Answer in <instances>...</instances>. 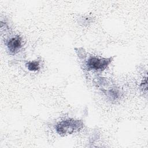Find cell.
<instances>
[{
	"mask_svg": "<svg viewBox=\"0 0 148 148\" xmlns=\"http://www.w3.org/2000/svg\"><path fill=\"white\" fill-rule=\"evenodd\" d=\"M83 123L80 120L66 119L58 123L55 127L56 132L61 135L73 134L82 128Z\"/></svg>",
	"mask_w": 148,
	"mask_h": 148,
	"instance_id": "cell-1",
	"label": "cell"
},
{
	"mask_svg": "<svg viewBox=\"0 0 148 148\" xmlns=\"http://www.w3.org/2000/svg\"><path fill=\"white\" fill-rule=\"evenodd\" d=\"M111 61V58H99L91 56L87 60L86 64L88 70L102 71L107 68Z\"/></svg>",
	"mask_w": 148,
	"mask_h": 148,
	"instance_id": "cell-2",
	"label": "cell"
},
{
	"mask_svg": "<svg viewBox=\"0 0 148 148\" xmlns=\"http://www.w3.org/2000/svg\"><path fill=\"white\" fill-rule=\"evenodd\" d=\"M6 45L10 53L15 54L17 53L21 47L22 39L19 36L12 37L6 42Z\"/></svg>",
	"mask_w": 148,
	"mask_h": 148,
	"instance_id": "cell-3",
	"label": "cell"
},
{
	"mask_svg": "<svg viewBox=\"0 0 148 148\" xmlns=\"http://www.w3.org/2000/svg\"><path fill=\"white\" fill-rule=\"evenodd\" d=\"M106 96L112 101H116L120 98L121 96L120 91L116 88H112L105 91Z\"/></svg>",
	"mask_w": 148,
	"mask_h": 148,
	"instance_id": "cell-4",
	"label": "cell"
},
{
	"mask_svg": "<svg viewBox=\"0 0 148 148\" xmlns=\"http://www.w3.org/2000/svg\"><path fill=\"white\" fill-rule=\"evenodd\" d=\"M27 68L31 71H36L39 69L40 64L38 61H28L26 64Z\"/></svg>",
	"mask_w": 148,
	"mask_h": 148,
	"instance_id": "cell-5",
	"label": "cell"
}]
</instances>
